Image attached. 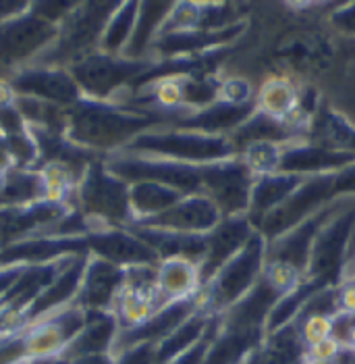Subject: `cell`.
Wrapping results in <instances>:
<instances>
[{"label":"cell","instance_id":"obj_1","mask_svg":"<svg viewBox=\"0 0 355 364\" xmlns=\"http://www.w3.org/2000/svg\"><path fill=\"white\" fill-rule=\"evenodd\" d=\"M351 260H355V198L318 233L300 285L274 306L266 323V333L291 323L303 304L316 294L339 287L347 279V267Z\"/></svg>","mask_w":355,"mask_h":364},{"label":"cell","instance_id":"obj_2","mask_svg":"<svg viewBox=\"0 0 355 364\" xmlns=\"http://www.w3.org/2000/svg\"><path fill=\"white\" fill-rule=\"evenodd\" d=\"M177 121V117L163 112L136 111L119 102L82 98L67 109V138L102 156H110L121 152L137 136L156 127H173Z\"/></svg>","mask_w":355,"mask_h":364},{"label":"cell","instance_id":"obj_3","mask_svg":"<svg viewBox=\"0 0 355 364\" xmlns=\"http://www.w3.org/2000/svg\"><path fill=\"white\" fill-rule=\"evenodd\" d=\"M119 6L121 2H77L69 17L58 26L53 46L33 60L36 67L69 69L98 53L104 29Z\"/></svg>","mask_w":355,"mask_h":364},{"label":"cell","instance_id":"obj_4","mask_svg":"<svg viewBox=\"0 0 355 364\" xmlns=\"http://www.w3.org/2000/svg\"><path fill=\"white\" fill-rule=\"evenodd\" d=\"M123 154H139V156H156L166 161L187 163V165H208L226 159H235L239 154L237 146L229 136H208L200 132L175 129V127H156L131 144H127Z\"/></svg>","mask_w":355,"mask_h":364},{"label":"cell","instance_id":"obj_5","mask_svg":"<svg viewBox=\"0 0 355 364\" xmlns=\"http://www.w3.org/2000/svg\"><path fill=\"white\" fill-rule=\"evenodd\" d=\"M266 240L256 231L247 246L231 258L219 273L208 281L200 291V310L210 316H220L222 312L235 306L246 298L251 287L258 283L266 264Z\"/></svg>","mask_w":355,"mask_h":364},{"label":"cell","instance_id":"obj_6","mask_svg":"<svg viewBox=\"0 0 355 364\" xmlns=\"http://www.w3.org/2000/svg\"><path fill=\"white\" fill-rule=\"evenodd\" d=\"M75 210L94 227H129L133 213L129 204V183L106 168V159L94 161L77 188Z\"/></svg>","mask_w":355,"mask_h":364},{"label":"cell","instance_id":"obj_7","mask_svg":"<svg viewBox=\"0 0 355 364\" xmlns=\"http://www.w3.org/2000/svg\"><path fill=\"white\" fill-rule=\"evenodd\" d=\"M154 58H125L104 53H94L73 67H69L71 77L80 85L83 98L110 102L119 92L129 90L137 80L152 67Z\"/></svg>","mask_w":355,"mask_h":364},{"label":"cell","instance_id":"obj_8","mask_svg":"<svg viewBox=\"0 0 355 364\" xmlns=\"http://www.w3.org/2000/svg\"><path fill=\"white\" fill-rule=\"evenodd\" d=\"M106 168L125 183L154 181L168 186L185 196H204L202 183V165H187L177 161H166L156 156H139L114 152L106 156Z\"/></svg>","mask_w":355,"mask_h":364},{"label":"cell","instance_id":"obj_9","mask_svg":"<svg viewBox=\"0 0 355 364\" xmlns=\"http://www.w3.org/2000/svg\"><path fill=\"white\" fill-rule=\"evenodd\" d=\"M332 186H334V175L307 177L278 208H274L271 215L264 217V221L258 225L256 231L266 240V244L293 231L297 225L307 221L320 208H324L328 202L337 200Z\"/></svg>","mask_w":355,"mask_h":364},{"label":"cell","instance_id":"obj_10","mask_svg":"<svg viewBox=\"0 0 355 364\" xmlns=\"http://www.w3.org/2000/svg\"><path fill=\"white\" fill-rule=\"evenodd\" d=\"M58 26H53L31 11L0 23V65L13 75L23 63H31L53 46Z\"/></svg>","mask_w":355,"mask_h":364},{"label":"cell","instance_id":"obj_11","mask_svg":"<svg viewBox=\"0 0 355 364\" xmlns=\"http://www.w3.org/2000/svg\"><path fill=\"white\" fill-rule=\"evenodd\" d=\"M276 67L291 75L312 77L330 69L334 48L324 31L318 29H291L278 38L273 48Z\"/></svg>","mask_w":355,"mask_h":364},{"label":"cell","instance_id":"obj_12","mask_svg":"<svg viewBox=\"0 0 355 364\" xmlns=\"http://www.w3.org/2000/svg\"><path fill=\"white\" fill-rule=\"evenodd\" d=\"M253 181V173L239 156L202 165L204 196H208L219 206L222 219L246 215Z\"/></svg>","mask_w":355,"mask_h":364},{"label":"cell","instance_id":"obj_13","mask_svg":"<svg viewBox=\"0 0 355 364\" xmlns=\"http://www.w3.org/2000/svg\"><path fill=\"white\" fill-rule=\"evenodd\" d=\"M160 309H164V302L158 291V267H129L125 285L112 309L121 331L139 327Z\"/></svg>","mask_w":355,"mask_h":364},{"label":"cell","instance_id":"obj_14","mask_svg":"<svg viewBox=\"0 0 355 364\" xmlns=\"http://www.w3.org/2000/svg\"><path fill=\"white\" fill-rule=\"evenodd\" d=\"M75 208L60 200H40L0 208V250L26 240L42 237L46 229L69 217Z\"/></svg>","mask_w":355,"mask_h":364},{"label":"cell","instance_id":"obj_15","mask_svg":"<svg viewBox=\"0 0 355 364\" xmlns=\"http://www.w3.org/2000/svg\"><path fill=\"white\" fill-rule=\"evenodd\" d=\"M355 196L337 198L332 202H328L324 208H320L316 215H312L307 221L297 225L293 231L280 235L278 240L271 242L266 246V262H285L289 267H293L295 271H300L301 277L307 269V258L312 252V246L318 237V233L322 231V227L339 215L343 208H347L351 204Z\"/></svg>","mask_w":355,"mask_h":364},{"label":"cell","instance_id":"obj_16","mask_svg":"<svg viewBox=\"0 0 355 364\" xmlns=\"http://www.w3.org/2000/svg\"><path fill=\"white\" fill-rule=\"evenodd\" d=\"M83 240L92 256L123 269L139 264H160L156 252L148 244H143L129 227H94L83 235Z\"/></svg>","mask_w":355,"mask_h":364},{"label":"cell","instance_id":"obj_17","mask_svg":"<svg viewBox=\"0 0 355 364\" xmlns=\"http://www.w3.org/2000/svg\"><path fill=\"white\" fill-rule=\"evenodd\" d=\"M11 87L17 96H28L69 109L83 98L80 85L71 77L69 69L56 67H23L9 77Z\"/></svg>","mask_w":355,"mask_h":364},{"label":"cell","instance_id":"obj_18","mask_svg":"<svg viewBox=\"0 0 355 364\" xmlns=\"http://www.w3.org/2000/svg\"><path fill=\"white\" fill-rule=\"evenodd\" d=\"M247 21L235 23L224 29H192V31H170L160 33L150 50V58L164 60V58H179V56H193L202 53H210L224 46H235L237 40L246 33Z\"/></svg>","mask_w":355,"mask_h":364},{"label":"cell","instance_id":"obj_19","mask_svg":"<svg viewBox=\"0 0 355 364\" xmlns=\"http://www.w3.org/2000/svg\"><path fill=\"white\" fill-rule=\"evenodd\" d=\"M253 233L256 227L249 223L247 215L220 219V223L206 233V254L200 264V285L204 287L231 258L241 252Z\"/></svg>","mask_w":355,"mask_h":364},{"label":"cell","instance_id":"obj_20","mask_svg":"<svg viewBox=\"0 0 355 364\" xmlns=\"http://www.w3.org/2000/svg\"><path fill=\"white\" fill-rule=\"evenodd\" d=\"M125 277H127V269L116 267L112 262H106V260L89 254L82 287H80L73 304L85 312H89V310L112 312L114 302L125 285Z\"/></svg>","mask_w":355,"mask_h":364},{"label":"cell","instance_id":"obj_21","mask_svg":"<svg viewBox=\"0 0 355 364\" xmlns=\"http://www.w3.org/2000/svg\"><path fill=\"white\" fill-rule=\"evenodd\" d=\"M197 309H200V294L193 298H187V300H179V302L164 306L154 316H150L146 323H141L139 327L119 331V337L112 348V356H116L123 350H129L133 346H139V343L158 346L170 333H175Z\"/></svg>","mask_w":355,"mask_h":364},{"label":"cell","instance_id":"obj_22","mask_svg":"<svg viewBox=\"0 0 355 364\" xmlns=\"http://www.w3.org/2000/svg\"><path fill=\"white\" fill-rule=\"evenodd\" d=\"M355 163V154L328 150L307 140H297L285 144L278 171L301 177H318V175H334Z\"/></svg>","mask_w":355,"mask_h":364},{"label":"cell","instance_id":"obj_23","mask_svg":"<svg viewBox=\"0 0 355 364\" xmlns=\"http://www.w3.org/2000/svg\"><path fill=\"white\" fill-rule=\"evenodd\" d=\"M219 206L208 196H185L175 206L164 210L163 215L141 219L131 225L139 227H156V229H170L181 233H208L220 223Z\"/></svg>","mask_w":355,"mask_h":364},{"label":"cell","instance_id":"obj_24","mask_svg":"<svg viewBox=\"0 0 355 364\" xmlns=\"http://www.w3.org/2000/svg\"><path fill=\"white\" fill-rule=\"evenodd\" d=\"M119 331H121V327H119L114 312L89 310V312H85V323H83L82 331L69 341V346L62 350L60 358H65L67 363H73L83 356L112 354Z\"/></svg>","mask_w":355,"mask_h":364},{"label":"cell","instance_id":"obj_25","mask_svg":"<svg viewBox=\"0 0 355 364\" xmlns=\"http://www.w3.org/2000/svg\"><path fill=\"white\" fill-rule=\"evenodd\" d=\"M256 111V102L249 105H231L224 100H217L200 111H193L179 119L173 127L175 129H187V132H200L208 136H231L241 123Z\"/></svg>","mask_w":355,"mask_h":364},{"label":"cell","instance_id":"obj_26","mask_svg":"<svg viewBox=\"0 0 355 364\" xmlns=\"http://www.w3.org/2000/svg\"><path fill=\"white\" fill-rule=\"evenodd\" d=\"M87 260H89V252L73 256V260L67 264V269L36 298V302L28 309L29 325L44 318V316H48V314H53L56 310L73 304V300H75V296H77V291L82 287Z\"/></svg>","mask_w":355,"mask_h":364},{"label":"cell","instance_id":"obj_27","mask_svg":"<svg viewBox=\"0 0 355 364\" xmlns=\"http://www.w3.org/2000/svg\"><path fill=\"white\" fill-rule=\"evenodd\" d=\"M129 229L143 244H148L156 252L160 262L170 260V258H185V260H192L200 267L204 260L206 233H181V231L139 227V225H129Z\"/></svg>","mask_w":355,"mask_h":364},{"label":"cell","instance_id":"obj_28","mask_svg":"<svg viewBox=\"0 0 355 364\" xmlns=\"http://www.w3.org/2000/svg\"><path fill=\"white\" fill-rule=\"evenodd\" d=\"M305 179L307 177L289 175V173H271V175L256 177L246 213L249 223L258 229V225L264 221V217L271 215L274 208H278Z\"/></svg>","mask_w":355,"mask_h":364},{"label":"cell","instance_id":"obj_29","mask_svg":"<svg viewBox=\"0 0 355 364\" xmlns=\"http://www.w3.org/2000/svg\"><path fill=\"white\" fill-rule=\"evenodd\" d=\"M305 140L328 150L355 154V125L345 114L337 112L324 100H320L310 121Z\"/></svg>","mask_w":355,"mask_h":364},{"label":"cell","instance_id":"obj_30","mask_svg":"<svg viewBox=\"0 0 355 364\" xmlns=\"http://www.w3.org/2000/svg\"><path fill=\"white\" fill-rule=\"evenodd\" d=\"M307 348L297 325L291 321L276 331L266 333L262 343L249 354L244 364H305Z\"/></svg>","mask_w":355,"mask_h":364},{"label":"cell","instance_id":"obj_31","mask_svg":"<svg viewBox=\"0 0 355 364\" xmlns=\"http://www.w3.org/2000/svg\"><path fill=\"white\" fill-rule=\"evenodd\" d=\"M200 285V267L185 258H170L158 264V291L164 306L197 296Z\"/></svg>","mask_w":355,"mask_h":364},{"label":"cell","instance_id":"obj_32","mask_svg":"<svg viewBox=\"0 0 355 364\" xmlns=\"http://www.w3.org/2000/svg\"><path fill=\"white\" fill-rule=\"evenodd\" d=\"M173 6L175 2H139L136 28L127 48L123 50L125 58H136V60L150 58L152 44L158 38Z\"/></svg>","mask_w":355,"mask_h":364},{"label":"cell","instance_id":"obj_33","mask_svg":"<svg viewBox=\"0 0 355 364\" xmlns=\"http://www.w3.org/2000/svg\"><path fill=\"white\" fill-rule=\"evenodd\" d=\"M229 138L237 146L239 152L246 146L256 144V141L291 144V141L305 140L303 132H300L297 127H293L289 123H283V121H276V119L260 111H253V114L247 119L246 123H241Z\"/></svg>","mask_w":355,"mask_h":364},{"label":"cell","instance_id":"obj_34","mask_svg":"<svg viewBox=\"0 0 355 364\" xmlns=\"http://www.w3.org/2000/svg\"><path fill=\"white\" fill-rule=\"evenodd\" d=\"M40 200H48V188L38 171L29 168H9L0 188V208L4 206H23Z\"/></svg>","mask_w":355,"mask_h":364},{"label":"cell","instance_id":"obj_35","mask_svg":"<svg viewBox=\"0 0 355 364\" xmlns=\"http://www.w3.org/2000/svg\"><path fill=\"white\" fill-rule=\"evenodd\" d=\"M185 194L154 181H137L129 186V204L133 213V223L141 219H150L163 215L170 206H175Z\"/></svg>","mask_w":355,"mask_h":364},{"label":"cell","instance_id":"obj_36","mask_svg":"<svg viewBox=\"0 0 355 364\" xmlns=\"http://www.w3.org/2000/svg\"><path fill=\"white\" fill-rule=\"evenodd\" d=\"M210 314H206L204 310H195L192 316L170 336L166 337L164 341H160L156 346V363L166 364L170 360H175L177 356L185 354L187 350H192L197 341H202L204 336L208 333L210 325H212Z\"/></svg>","mask_w":355,"mask_h":364},{"label":"cell","instance_id":"obj_37","mask_svg":"<svg viewBox=\"0 0 355 364\" xmlns=\"http://www.w3.org/2000/svg\"><path fill=\"white\" fill-rule=\"evenodd\" d=\"M137 11H139V2H121V6L116 9V13L110 17L109 26L104 29L102 42H100V53L112 56H123V50L127 48L131 33L136 28Z\"/></svg>","mask_w":355,"mask_h":364},{"label":"cell","instance_id":"obj_38","mask_svg":"<svg viewBox=\"0 0 355 364\" xmlns=\"http://www.w3.org/2000/svg\"><path fill=\"white\" fill-rule=\"evenodd\" d=\"M283 150H285V144L256 141V144L246 146L237 156L246 163V167L253 173V177H262V175H271L278 171Z\"/></svg>","mask_w":355,"mask_h":364},{"label":"cell","instance_id":"obj_39","mask_svg":"<svg viewBox=\"0 0 355 364\" xmlns=\"http://www.w3.org/2000/svg\"><path fill=\"white\" fill-rule=\"evenodd\" d=\"M293 323L300 329V336L305 343V348H314L328 337H332V318L324 314H314V312H300Z\"/></svg>","mask_w":355,"mask_h":364},{"label":"cell","instance_id":"obj_40","mask_svg":"<svg viewBox=\"0 0 355 364\" xmlns=\"http://www.w3.org/2000/svg\"><path fill=\"white\" fill-rule=\"evenodd\" d=\"M77 6V2H71V0H42V2H29V11L33 15H38L40 19L53 23V26H60L69 13Z\"/></svg>","mask_w":355,"mask_h":364},{"label":"cell","instance_id":"obj_41","mask_svg":"<svg viewBox=\"0 0 355 364\" xmlns=\"http://www.w3.org/2000/svg\"><path fill=\"white\" fill-rule=\"evenodd\" d=\"M219 98L231 105H249V102H256V92L247 80L229 77V80H222Z\"/></svg>","mask_w":355,"mask_h":364},{"label":"cell","instance_id":"obj_42","mask_svg":"<svg viewBox=\"0 0 355 364\" xmlns=\"http://www.w3.org/2000/svg\"><path fill=\"white\" fill-rule=\"evenodd\" d=\"M219 327H220V316H214V318H212V325H210V329H208V333L204 336L202 341H197L192 350H187L185 354L177 356L175 360H170V363H166V364H204V360H206V354H208V350H210V343L214 341V337H217V333H219Z\"/></svg>","mask_w":355,"mask_h":364},{"label":"cell","instance_id":"obj_43","mask_svg":"<svg viewBox=\"0 0 355 364\" xmlns=\"http://www.w3.org/2000/svg\"><path fill=\"white\" fill-rule=\"evenodd\" d=\"M114 364H158L156 363V346L139 343L129 350H123L114 356Z\"/></svg>","mask_w":355,"mask_h":364},{"label":"cell","instance_id":"obj_44","mask_svg":"<svg viewBox=\"0 0 355 364\" xmlns=\"http://www.w3.org/2000/svg\"><path fill=\"white\" fill-rule=\"evenodd\" d=\"M330 23L345 36H355V2L337 4L330 13Z\"/></svg>","mask_w":355,"mask_h":364},{"label":"cell","instance_id":"obj_45","mask_svg":"<svg viewBox=\"0 0 355 364\" xmlns=\"http://www.w3.org/2000/svg\"><path fill=\"white\" fill-rule=\"evenodd\" d=\"M334 198L355 196V163L347 168L334 173V186H332Z\"/></svg>","mask_w":355,"mask_h":364},{"label":"cell","instance_id":"obj_46","mask_svg":"<svg viewBox=\"0 0 355 364\" xmlns=\"http://www.w3.org/2000/svg\"><path fill=\"white\" fill-rule=\"evenodd\" d=\"M29 9V2H15V0H0V23L26 13Z\"/></svg>","mask_w":355,"mask_h":364},{"label":"cell","instance_id":"obj_47","mask_svg":"<svg viewBox=\"0 0 355 364\" xmlns=\"http://www.w3.org/2000/svg\"><path fill=\"white\" fill-rule=\"evenodd\" d=\"M17 102V92L11 87L9 80H0V109L15 107Z\"/></svg>","mask_w":355,"mask_h":364},{"label":"cell","instance_id":"obj_48","mask_svg":"<svg viewBox=\"0 0 355 364\" xmlns=\"http://www.w3.org/2000/svg\"><path fill=\"white\" fill-rule=\"evenodd\" d=\"M15 167L11 150H9V141L4 138V134L0 132V173H6L9 168Z\"/></svg>","mask_w":355,"mask_h":364},{"label":"cell","instance_id":"obj_49","mask_svg":"<svg viewBox=\"0 0 355 364\" xmlns=\"http://www.w3.org/2000/svg\"><path fill=\"white\" fill-rule=\"evenodd\" d=\"M69 364H114V356L112 354H96V356H83Z\"/></svg>","mask_w":355,"mask_h":364},{"label":"cell","instance_id":"obj_50","mask_svg":"<svg viewBox=\"0 0 355 364\" xmlns=\"http://www.w3.org/2000/svg\"><path fill=\"white\" fill-rule=\"evenodd\" d=\"M332 364H355V352L351 348L343 346L341 352H339V356H337V360Z\"/></svg>","mask_w":355,"mask_h":364},{"label":"cell","instance_id":"obj_51","mask_svg":"<svg viewBox=\"0 0 355 364\" xmlns=\"http://www.w3.org/2000/svg\"><path fill=\"white\" fill-rule=\"evenodd\" d=\"M28 364H69L65 358L60 356H50V358H38V360H31Z\"/></svg>","mask_w":355,"mask_h":364},{"label":"cell","instance_id":"obj_52","mask_svg":"<svg viewBox=\"0 0 355 364\" xmlns=\"http://www.w3.org/2000/svg\"><path fill=\"white\" fill-rule=\"evenodd\" d=\"M9 77H11V73H9V71H6V69L0 65V80H9Z\"/></svg>","mask_w":355,"mask_h":364},{"label":"cell","instance_id":"obj_53","mask_svg":"<svg viewBox=\"0 0 355 364\" xmlns=\"http://www.w3.org/2000/svg\"><path fill=\"white\" fill-rule=\"evenodd\" d=\"M305 364H314V363H305Z\"/></svg>","mask_w":355,"mask_h":364}]
</instances>
